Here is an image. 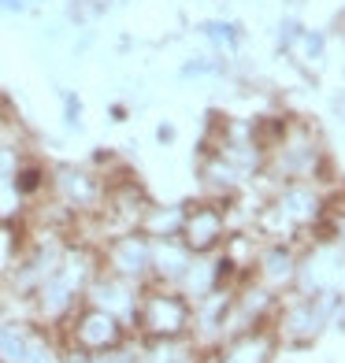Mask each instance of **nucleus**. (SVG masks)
I'll list each match as a JSON object with an SVG mask.
<instances>
[{"label": "nucleus", "instance_id": "nucleus-8", "mask_svg": "<svg viewBox=\"0 0 345 363\" xmlns=\"http://www.w3.org/2000/svg\"><path fill=\"white\" fill-rule=\"evenodd\" d=\"M226 238H230V201L208 196V201L186 204L182 226H178V241H182L193 256L219 252L226 245Z\"/></svg>", "mask_w": 345, "mask_h": 363}, {"label": "nucleus", "instance_id": "nucleus-11", "mask_svg": "<svg viewBox=\"0 0 345 363\" xmlns=\"http://www.w3.org/2000/svg\"><path fill=\"white\" fill-rule=\"evenodd\" d=\"M278 352V337L275 330L264 326H249V330H238L230 341H223L216 352H208V363H271Z\"/></svg>", "mask_w": 345, "mask_h": 363}, {"label": "nucleus", "instance_id": "nucleus-12", "mask_svg": "<svg viewBox=\"0 0 345 363\" xmlns=\"http://www.w3.org/2000/svg\"><path fill=\"white\" fill-rule=\"evenodd\" d=\"M253 278L264 289H271L275 296L293 289V282H297V252H293V245L290 241H268L264 249H256Z\"/></svg>", "mask_w": 345, "mask_h": 363}, {"label": "nucleus", "instance_id": "nucleus-6", "mask_svg": "<svg viewBox=\"0 0 345 363\" xmlns=\"http://www.w3.org/2000/svg\"><path fill=\"white\" fill-rule=\"evenodd\" d=\"M97 263H101V271H108L115 278L149 286V278H153V238H145L141 230L108 234L97 245Z\"/></svg>", "mask_w": 345, "mask_h": 363}, {"label": "nucleus", "instance_id": "nucleus-18", "mask_svg": "<svg viewBox=\"0 0 345 363\" xmlns=\"http://www.w3.org/2000/svg\"><path fill=\"white\" fill-rule=\"evenodd\" d=\"M26 0H0V11H23Z\"/></svg>", "mask_w": 345, "mask_h": 363}, {"label": "nucleus", "instance_id": "nucleus-14", "mask_svg": "<svg viewBox=\"0 0 345 363\" xmlns=\"http://www.w3.org/2000/svg\"><path fill=\"white\" fill-rule=\"evenodd\" d=\"M141 341V337H138ZM204 349L190 334L186 337H163V341H141L138 363H204Z\"/></svg>", "mask_w": 345, "mask_h": 363}, {"label": "nucleus", "instance_id": "nucleus-10", "mask_svg": "<svg viewBox=\"0 0 345 363\" xmlns=\"http://www.w3.org/2000/svg\"><path fill=\"white\" fill-rule=\"evenodd\" d=\"M141 289L138 282H126V278H115L108 271L97 267V274L89 278V286H86V301L82 304H93V308H101L108 311V315H115L119 323H134V311H138V301H141Z\"/></svg>", "mask_w": 345, "mask_h": 363}, {"label": "nucleus", "instance_id": "nucleus-5", "mask_svg": "<svg viewBox=\"0 0 345 363\" xmlns=\"http://www.w3.org/2000/svg\"><path fill=\"white\" fill-rule=\"evenodd\" d=\"M48 204H56L63 216H71L75 223L97 219L104 204V178L101 171L82 167V163H60L48 171Z\"/></svg>", "mask_w": 345, "mask_h": 363}, {"label": "nucleus", "instance_id": "nucleus-13", "mask_svg": "<svg viewBox=\"0 0 345 363\" xmlns=\"http://www.w3.org/2000/svg\"><path fill=\"white\" fill-rule=\"evenodd\" d=\"M193 252L178 238H153V278L156 286H178V278L186 274Z\"/></svg>", "mask_w": 345, "mask_h": 363}, {"label": "nucleus", "instance_id": "nucleus-16", "mask_svg": "<svg viewBox=\"0 0 345 363\" xmlns=\"http://www.w3.org/2000/svg\"><path fill=\"white\" fill-rule=\"evenodd\" d=\"M182 211H186V204H149L141 223H138V230L145 238H178Z\"/></svg>", "mask_w": 345, "mask_h": 363}, {"label": "nucleus", "instance_id": "nucleus-9", "mask_svg": "<svg viewBox=\"0 0 345 363\" xmlns=\"http://www.w3.org/2000/svg\"><path fill=\"white\" fill-rule=\"evenodd\" d=\"M345 282V249L327 238H316V245L297 256V293H334Z\"/></svg>", "mask_w": 345, "mask_h": 363}, {"label": "nucleus", "instance_id": "nucleus-4", "mask_svg": "<svg viewBox=\"0 0 345 363\" xmlns=\"http://www.w3.org/2000/svg\"><path fill=\"white\" fill-rule=\"evenodd\" d=\"M193 326V304L175 286L149 282L141 289V301L130 323V334L141 341H163V337H186Z\"/></svg>", "mask_w": 345, "mask_h": 363}, {"label": "nucleus", "instance_id": "nucleus-19", "mask_svg": "<svg viewBox=\"0 0 345 363\" xmlns=\"http://www.w3.org/2000/svg\"><path fill=\"white\" fill-rule=\"evenodd\" d=\"M8 315V293H4V286H0V319Z\"/></svg>", "mask_w": 345, "mask_h": 363}, {"label": "nucleus", "instance_id": "nucleus-17", "mask_svg": "<svg viewBox=\"0 0 345 363\" xmlns=\"http://www.w3.org/2000/svg\"><path fill=\"white\" fill-rule=\"evenodd\" d=\"M23 363H63V345L53 330H38L34 345H30V352L23 356Z\"/></svg>", "mask_w": 345, "mask_h": 363}, {"label": "nucleus", "instance_id": "nucleus-3", "mask_svg": "<svg viewBox=\"0 0 345 363\" xmlns=\"http://www.w3.org/2000/svg\"><path fill=\"white\" fill-rule=\"evenodd\" d=\"M323 160L327 152H323L316 130L308 123H286L283 138L264 156V174L275 182H319Z\"/></svg>", "mask_w": 345, "mask_h": 363}, {"label": "nucleus", "instance_id": "nucleus-7", "mask_svg": "<svg viewBox=\"0 0 345 363\" xmlns=\"http://www.w3.org/2000/svg\"><path fill=\"white\" fill-rule=\"evenodd\" d=\"M60 345H67V349H78V352H108L115 345H123L130 337V326L119 323L115 315L108 311L93 308V304H82L75 308V315L56 330Z\"/></svg>", "mask_w": 345, "mask_h": 363}, {"label": "nucleus", "instance_id": "nucleus-15", "mask_svg": "<svg viewBox=\"0 0 345 363\" xmlns=\"http://www.w3.org/2000/svg\"><path fill=\"white\" fill-rule=\"evenodd\" d=\"M38 323L34 319H15L4 315L0 319V363H23V356L30 352V345L38 337Z\"/></svg>", "mask_w": 345, "mask_h": 363}, {"label": "nucleus", "instance_id": "nucleus-2", "mask_svg": "<svg viewBox=\"0 0 345 363\" xmlns=\"http://www.w3.org/2000/svg\"><path fill=\"white\" fill-rule=\"evenodd\" d=\"M323 216L327 193L319 189V182H278L256 223L271 241H293L301 234H312Z\"/></svg>", "mask_w": 345, "mask_h": 363}, {"label": "nucleus", "instance_id": "nucleus-1", "mask_svg": "<svg viewBox=\"0 0 345 363\" xmlns=\"http://www.w3.org/2000/svg\"><path fill=\"white\" fill-rule=\"evenodd\" d=\"M97 267H101V263H97V245L71 238L67 249H63V256H60V263L53 267V274L26 296L30 319L56 334V330L75 315V308H82V301H86V286H89V278L97 274Z\"/></svg>", "mask_w": 345, "mask_h": 363}]
</instances>
